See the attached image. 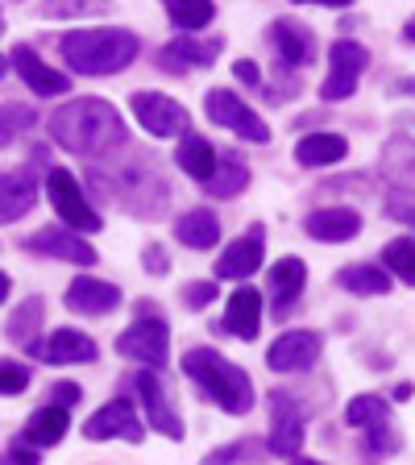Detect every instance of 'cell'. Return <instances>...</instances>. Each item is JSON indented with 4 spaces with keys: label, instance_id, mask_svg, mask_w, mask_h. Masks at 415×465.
I'll list each match as a JSON object with an SVG mask.
<instances>
[{
    "label": "cell",
    "instance_id": "6da1fadb",
    "mask_svg": "<svg viewBox=\"0 0 415 465\" xmlns=\"http://www.w3.org/2000/svg\"><path fill=\"white\" fill-rule=\"evenodd\" d=\"M87 187L100 192V200L116 203L121 213L137 216V221H158L171 208V183L166 174L158 171V163L142 150H129L125 163H96L87 171Z\"/></svg>",
    "mask_w": 415,
    "mask_h": 465
},
{
    "label": "cell",
    "instance_id": "7a4b0ae2",
    "mask_svg": "<svg viewBox=\"0 0 415 465\" xmlns=\"http://www.w3.org/2000/svg\"><path fill=\"white\" fill-rule=\"evenodd\" d=\"M50 137L67 154L79 158H108L125 145V121L108 100L84 96L50 113Z\"/></svg>",
    "mask_w": 415,
    "mask_h": 465
},
{
    "label": "cell",
    "instance_id": "3957f363",
    "mask_svg": "<svg viewBox=\"0 0 415 465\" xmlns=\"http://www.w3.org/2000/svg\"><path fill=\"white\" fill-rule=\"evenodd\" d=\"M63 58L79 75H121L142 54L133 29H71L58 42Z\"/></svg>",
    "mask_w": 415,
    "mask_h": 465
},
{
    "label": "cell",
    "instance_id": "277c9868",
    "mask_svg": "<svg viewBox=\"0 0 415 465\" xmlns=\"http://www.w3.org/2000/svg\"><path fill=\"white\" fill-rule=\"evenodd\" d=\"M183 374L203 391V399H212L221 411H229V416H245L253 407V378L245 374L237 361L216 353V349H208V345L187 349Z\"/></svg>",
    "mask_w": 415,
    "mask_h": 465
},
{
    "label": "cell",
    "instance_id": "5b68a950",
    "mask_svg": "<svg viewBox=\"0 0 415 465\" xmlns=\"http://www.w3.org/2000/svg\"><path fill=\"white\" fill-rule=\"evenodd\" d=\"M116 353L142 361V366L163 370L166 358H171V332H166V320L158 316L150 303H142V308H137V320L116 337Z\"/></svg>",
    "mask_w": 415,
    "mask_h": 465
},
{
    "label": "cell",
    "instance_id": "8992f818",
    "mask_svg": "<svg viewBox=\"0 0 415 465\" xmlns=\"http://www.w3.org/2000/svg\"><path fill=\"white\" fill-rule=\"evenodd\" d=\"M46 195H50V203H54L58 221L67 224V229H79V232H100L104 229L100 213L87 203L84 187H79V179L71 171H63V166L46 171Z\"/></svg>",
    "mask_w": 415,
    "mask_h": 465
},
{
    "label": "cell",
    "instance_id": "52a82bcc",
    "mask_svg": "<svg viewBox=\"0 0 415 465\" xmlns=\"http://www.w3.org/2000/svg\"><path fill=\"white\" fill-rule=\"evenodd\" d=\"M203 113L212 116L221 129H232V134L242 137V142H253V145H266L271 142V129H266V121H262L258 113H253L250 104H245L237 92H229V87H212L208 96H203Z\"/></svg>",
    "mask_w": 415,
    "mask_h": 465
},
{
    "label": "cell",
    "instance_id": "ba28073f",
    "mask_svg": "<svg viewBox=\"0 0 415 465\" xmlns=\"http://www.w3.org/2000/svg\"><path fill=\"white\" fill-rule=\"evenodd\" d=\"M329 63L332 67H329V79L320 84V96L329 100V104H337V100H349L358 92L361 75L370 67V50L353 38H337L329 50Z\"/></svg>",
    "mask_w": 415,
    "mask_h": 465
},
{
    "label": "cell",
    "instance_id": "9c48e42d",
    "mask_svg": "<svg viewBox=\"0 0 415 465\" xmlns=\"http://www.w3.org/2000/svg\"><path fill=\"white\" fill-rule=\"evenodd\" d=\"M303 411L300 403H295V395L291 391H274L271 395V440H266V449H271L274 457H291V461H300L303 457Z\"/></svg>",
    "mask_w": 415,
    "mask_h": 465
},
{
    "label": "cell",
    "instance_id": "30bf717a",
    "mask_svg": "<svg viewBox=\"0 0 415 465\" xmlns=\"http://www.w3.org/2000/svg\"><path fill=\"white\" fill-rule=\"evenodd\" d=\"M133 387H137V395H142L145 424L158 428L166 440H183V420H179V411H174L171 391H166V382L158 378V370L145 366L142 374H133Z\"/></svg>",
    "mask_w": 415,
    "mask_h": 465
},
{
    "label": "cell",
    "instance_id": "8fae6325",
    "mask_svg": "<svg viewBox=\"0 0 415 465\" xmlns=\"http://www.w3.org/2000/svg\"><path fill=\"white\" fill-rule=\"evenodd\" d=\"M133 116L142 121V129H150L154 137H183L192 129V116L179 100L163 96V92H133L129 96Z\"/></svg>",
    "mask_w": 415,
    "mask_h": 465
},
{
    "label": "cell",
    "instance_id": "7c38bea8",
    "mask_svg": "<svg viewBox=\"0 0 415 465\" xmlns=\"http://www.w3.org/2000/svg\"><path fill=\"white\" fill-rule=\"evenodd\" d=\"M84 436L87 440H113V436H121V440H129V445H142L145 424L137 420V411H133L129 399H108L96 416H87Z\"/></svg>",
    "mask_w": 415,
    "mask_h": 465
},
{
    "label": "cell",
    "instance_id": "4fadbf2b",
    "mask_svg": "<svg viewBox=\"0 0 415 465\" xmlns=\"http://www.w3.org/2000/svg\"><path fill=\"white\" fill-rule=\"evenodd\" d=\"M320 349H324V337H320V332L291 329L266 349V366H271L274 374H300V370L316 366Z\"/></svg>",
    "mask_w": 415,
    "mask_h": 465
},
{
    "label": "cell",
    "instance_id": "5bb4252c",
    "mask_svg": "<svg viewBox=\"0 0 415 465\" xmlns=\"http://www.w3.org/2000/svg\"><path fill=\"white\" fill-rule=\"evenodd\" d=\"M224 50V38H195V34H183V38H174L171 46L158 50V67L166 75H187V71H200V67H212L216 54Z\"/></svg>",
    "mask_w": 415,
    "mask_h": 465
},
{
    "label": "cell",
    "instance_id": "9a60e30c",
    "mask_svg": "<svg viewBox=\"0 0 415 465\" xmlns=\"http://www.w3.org/2000/svg\"><path fill=\"white\" fill-rule=\"evenodd\" d=\"M25 250L54 262H71V266H96L100 262V253L84 242L79 229H38L34 237H25Z\"/></svg>",
    "mask_w": 415,
    "mask_h": 465
},
{
    "label": "cell",
    "instance_id": "2e32d148",
    "mask_svg": "<svg viewBox=\"0 0 415 465\" xmlns=\"http://www.w3.org/2000/svg\"><path fill=\"white\" fill-rule=\"evenodd\" d=\"M262 262H266V232H262V224H253L250 232H242L237 242H229L221 250V258H216V279L242 282L258 271Z\"/></svg>",
    "mask_w": 415,
    "mask_h": 465
},
{
    "label": "cell",
    "instance_id": "e0dca14e",
    "mask_svg": "<svg viewBox=\"0 0 415 465\" xmlns=\"http://www.w3.org/2000/svg\"><path fill=\"white\" fill-rule=\"evenodd\" d=\"M29 353L50 361V366H87V361H96L100 349H96V341L79 329H54L46 341L29 345Z\"/></svg>",
    "mask_w": 415,
    "mask_h": 465
},
{
    "label": "cell",
    "instance_id": "ac0fdd59",
    "mask_svg": "<svg viewBox=\"0 0 415 465\" xmlns=\"http://www.w3.org/2000/svg\"><path fill=\"white\" fill-rule=\"evenodd\" d=\"M38 174L34 166H21L13 174H0V224H13L21 216L34 213V203H38Z\"/></svg>",
    "mask_w": 415,
    "mask_h": 465
},
{
    "label": "cell",
    "instance_id": "d6986e66",
    "mask_svg": "<svg viewBox=\"0 0 415 465\" xmlns=\"http://www.w3.org/2000/svg\"><path fill=\"white\" fill-rule=\"evenodd\" d=\"M63 303H67L71 312H79V316H108V312L121 308V287H116V282H104V279L84 274V279H75L67 287Z\"/></svg>",
    "mask_w": 415,
    "mask_h": 465
},
{
    "label": "cell",
    "instance_id": "ffe728a7",
    "mask_svg": "<svg viewBox=\"0 0 415 465\" xmlns=\"http://www.w3.org/2000/svg\"><path fill=\"white\" fill-rule=\"evenodd\" d=\"M9 67H17V75L25 79L29 92H38V96H67L71 92V79L63 75V71H54L50 63H42L29 46H13Z\"/></svg>",
    "mask_w": 415,
    "mask_h": 465
},
{
    "label": "cell",
    "instance_id": "44dd1931",
    "mask_svg": "<svg viewBox=\"0 0 415 465\" xmlns=\"http://www.w3.org/2000/svg\"><path fill=\"white\" fill-rule=\"evenodd\" d=\"M271 46L279 50V58L287 67H308L311 58H316V34L303 21L279 17V21H271Z\"/></svg>",
    "mask_w": 415,
    "mask_h": 465
},
{
    "label": "cell",
    "instance_id": "7402d4cb",
    "mask_svg": "<svg viewBox=\"0 0 415 465\" xmlns=\"http://www.w3.org/2000/svg\"><path fill=\"white\" fill-rule=\"evenodd\" d=\"M311 242H324V245H341V242H353L361 232V216L353 208H316V213L303 221Z\"/></svg>",
    "mask_w": 415,
    "mask_h": 465
},
{
    "label": "cell",
    "instance_id": "603a6c76",
    "mask_svg": "<svg viewBox=\"0 0 415 465\" xmlns=\"http://www.w3.org/2000/svg\"><path fill=\"white\" fill-rule=\"evenodd\" d=\"M221 329L237 341H253L262 329V295L253 287H237L229 295V308H224Z\"/></svg>",
    "mask_w": 415,
    "mask_h": 465
},
{
    "label": "cell",
    "instance_id": "cb8c5ba5",
    "mask_svg": "<svg viewBox=\"0 0 415 465\" xmlns=\"http://www.w3.org/2000/svg\"><path fill=\"white\" fill-rule=\"evenodd\" d=\"M303 282H308V266L300 258H282L274 262L271 271V295H274V316H287L295 308V300L303 295Z\"/></svg>",
    "mask_w": 415,
    "mask_h": 465
},
{
    "label": "cell",
    "instance_id": "d4e9b609",
    "mask_svg": "<svg viewBox=\"0 0 415 465\" xmlns=\"http://www.w3.org/2000/svg\"><path fill=\"white\" fill-rule=\"evenodd\" d=\"M174 237L187 245V250H212L221 242V221H216L212 208H192L174 221Z\"/></svg>",
    "mask_w": 415,
    "mask_h": 465
},
{
    "label": "cell",
    "instance_id": "484cf974",
    "mask_svg": "<svg viewBox=\"0 0 415 465\" xmlns=\"http://www.w3.org/2000/svg\"><path fill=\"white\" fill-rule=\"evenodd\" d=\"M349 142L341 134H308L300 145H295V163L316 171V166H337L345 163Z\"/></svg>",
    "mask_w": 415,
    "mask_h": 465
},
{
    "label": "cell",
    "instance_id": "4316f807",
    "mask_svg": "<svg viewBox=\"0 0 415 465\" xmlns=\"http://www.w3.org/2000/svg\"><path fill=\"white\" fill-rule=\"evenodd\" d=\"M67 428H71L67 407H63V403H46V407H38V411L29 416L25 440H29V445H38V449H54L58 440L67 436Z\"/></svg>",
    "mask_w": 415,
    "mask_h": 465
},
{
    "label": "cell",
    "instance_id": "83f0119b",
    "mask_svg": "<svg viewBox=\"0 0 415 465\" xmlns=\"http://www.w3.org/2000/svg\"><path fill=\"white\" fill-rule=\"evenodd\" d=\"M203 187H208V195H216V200H232V195H242L245 187H250V166L237 154H221L216 158V171L203 179Z\"/></svg>",
    "mask_w": 415,
    "mask_h": 465
},
{
    "label": "cell",
    "instance_id": "f1b7e54d",
    "mask_svg": "<svg viewBox=\"0 0 415 465\" xmlns=\"http://www.w3.org/2000/svg\"><path fill=\"white\" fill-rule=\"evenodd\" d=\"M337 287H345L349 295H387L390 291V271L378 262H358L337 271Z\"/></svg>",
    "mask_w": 415,
    "mask_h": 465
},
{
    "label": "cell",
    "instance_id": "f546056e",
    "mask_svg": "<svg viewBox=\"0 0 415 465\" xmlns=\"http://www.w3.org/2000/svg\"><path fill=\"white\" fill-rule=\"evenodd\" d=\"M382 174H387L395 187L415 192V142L411 137H395L382 150Z\"/></svg>",
    "mask_w": 415,
    "mask_h": 465
},
{
    "label": "cell",
    "instance_id": "4dcf8cb0",
    "mask_svg": "<svg viewBox=\"0 0 415 465\" xmlns=\"http://www.w3.org/2000/svg\"><path fill=\"white\" fill-rule=\"evenodd\" d=\"M216 150L212 142H203L200 134H183V142H179V150H174V163L183 166V174H192V179H208V174L216 171Z\"/></svg>",
    "mask_w": 415,
    "mask_h": 465
},
{
    "label": "cell",
    "instance_id": "1f68e13d",
    "mask_svg": "<svg viewBox=\"0 0 415 465\" xmlns=\"http://www.w3.org/2000/svg\"><path fill=\"white\" fill-rule=\"evenodd\" d=\"M166 17H171L174 29H183V34H195V29L212 25L216 17V5L212 0H163Z\"/></svg>",
    "mask_w": 415,
    "mask_h": 465
},
{
    "label": "cell",
    "instance_id": "d6a6232c",
    "mask_svg": "<svg viewBox=\"0 0 415 465\" xmlns=\"http://www.w3.org/2000/svg\"><path fill=\"white\" fill-rule=\"evenodd\" d=\"M42 312H46V303H42V295H29V300L21 303V308L9 316V329H5V337H9V341H17L21 349L38 345V337H34V332L42 329Z\"/></svg>",
    "mask_w": 415,
    "mask_h": 465
},
{
    "label": "cell",
    "instance_id": "836d02e7",
    "mask_svg": "<svg viewBox=\"0 0 415 465\" xmlns=\"http://www.w3.org/2000/svg\"><path fill=\"white\" fill-rule=\"evenodd\" d=\"M382 420H390V407H387V399L382 395H358V399H349V407H345V424L349 428H374V424H382Z\"/></svg>",
    "mask_w": 415,
    "mask_h": 465
},
{
    "label": "cell",
    "instance_id": "e575fe53",
    "mask_svg": "<svg viewBox=\"0 0 415 465\" xmlns=\"http://www.w3.org/2000/svg\"><path fill=\"white\" fill-rule=\"evenodd\" d=\"M382 266H387L399 282L415 287V237H395V242L382 250Z\"/></svg>",
    "mask_w": 415,
    "mask_h": 465
},
{
    "label": "cell",
    "instance_id": "d590c367",
    "mask_svg": "<svg viewBox=\"0 0 415 465\" xmlns=\"http://www.w3.org/2000/svg\"><path fill=\"white\" fill-rule=\"evenodd\" d=\"M38 125V113L29 104H0V150L5 145H13L25 129H34Z\"/></svg>",
    "mask_w": 415,
    "mask_h": 465
},
{
    "label": "cell",
    "instance_id": "8d00e7d4",
    "mask_svg": "<svg viewBox=\"0 0 415 465\" xmlns=\"http://www.w3.org/2000/svg\"><path fill=\"white\" fill-rule=\"evenodd\" d=\"M100 17L108 13V0H46L42 5V17Z\"/></svg>",
    "mask_w": 415,
    "mask_h": 465
},
{
    "label": "cell",
    "instance_id": "74e56055",
    "mask_svg": "<svg viewBox=\"0 0 415 465\" xmlns=\"http://www.w3.org/2000/svg\"><path fill=\"white\" fill-rule=\"evenodd\" d=\"M366 449L370 457H390V453H399V449H403V436L395 432V428H390V420H382V424H374V428H366Z\"/></svg>",
    "mask_w": 415,
    "mask_h": 465
},
{
    "label": "cell",
    "instance_id": "f35d334b",
    "mask_svg": "<svg viewBox=\"0 0 415 465\" xmlns=\"http://www.w3.org/2000/svg\"><path fill=\"white\" fill-rule=\"evenodd\" d=\"M29 387V366L0 358V395H21Z\"/></svg>",
    "mask_w": 415,
    "mask_h": 465
},
{
    "label": "cell",
    "instance_id": "ab89813d",
    "mask_svg": "<svg viewBox=\"0 0 415 465\" xmlns=\"http://www.w3.org/2000/svg\"><path fill=\"white\" fill-rule=\"evenodd\" d=\"M216 295H221V291H216V282H183V303H187V308H195V312L208 308Z\"/></svg>",
    "mask_w": 415,
    "mask_h": 465
},
{
    "label": "cell",
    "instance_id": "60d3db41",
    "mask_svg": "<svg viewBox=\"0 0 415 465\" xmlns=\"http://www.w3.org/2000/svg\"><path fill=\"white\" fill-rule=\"evenodd\" d=\"M142 258H145V271L154 274V279H163V274L171 271V262H166V250H163V245H154V242L145 245V253H142Z\"/></svg>",
    "mask_w": 415,
    "mask_h": 465
},
{
    "label": "cell",
    "instance_id": "b9f144b4",
    "mask_svg": "<svg viewBox=\"0 0 415 465\" xmlns=\"http://www.w3.org/2000/svg\"><path fill=\"white\" fill-rule=\"evenodd\" d=\"M253 453H258V445H253V440H237V445L212 449V457H208V461H237V457H253Z\"/></svg>",
    "mask_w": 415,
    "mask_h": 465
},
{
    "label": "cell",
    "instance_id": "7bdbcfd3",
    "mask_svg": "<svg viewBox=\"0 0 415 465\" xmlns=\"http://www.w3.org/2000/svg\"><path fill=\"white\" fill-rule=\"evenodd\" d=\"M38 453H42V449H38V445H29L25 436H21V440H13V449H9L13 461H25V465H38Z\"/></svg>",
    "mask_w": 415,
    "mask_h": 465
},
{
    "label": "cell",
    "instance_id": "ee69618b",
    "mask_svg": "<svg viewBox=\"0 0 415 465\" xmlns=\"http://www.w3.org/2000/svg\"><path fill=\"white\" fill-rule=\"evenodd\" d=\"M50 395H54V403H63V407H75L84 391H79L75 382H58V387H50Z\"/></svg>",
    "mask_w": 415,
    "mask_h": 465
},
{
    "label": "cell",
    "instance_id": "f6af8a7d",
    "mask_svg": "<svg viewBox=\"0 0 415 465\" xmlns=\"http://www.w3.org/2000/svg\"><path fill=\"white\" fill-rule=\"evenodd\" d=\"M232 75L242 79V84H262V71H258V63H250V58H242V63H232Z\"/></svg>",
    "mask_w": 415,
    "mask_h": 465
},
{
    "label": "cell",
    "instance_id": "bcb514c9",
    "mask_svg": "<svg viewBox=\"0 0 415 465\" xmlns=\"http://www.w3.org/2000/svg\"><path fill=\"white\" fill-rule=\"evenodd\" d=\"M387 216H395V221H403V224H415V203H387Z\"/></svg>",
    "mask_w": 415,
    "mask_h": 465
},
{
    "label": "cell",
    "instance_id": "7dc6e473",
    "mask_svg": "<svg viewBox=\"0 0 415 465\" xmlns=\"http://www.w3.org/2000/svg\"><path fill=\"white\" fill-rule=\"evenodd\" d=\"M291 5H329V9H345L353 0H291Z\"/></svg>",
    "mask_w": 415,
    "mask_h": 465
},
{
    "label": "cell",
    "instance_id": "c3c4849f",
    "mask_svg": "<svg viewBox=\"0 0 415 465\" xmlns=\"http://www.w3.org/2000/svg\"><path fill=\"white\" fill-rule=\"evenodd\" d=\"M5 300H9V274L0 271V303H5Z\"/></svg>",
    "mask_w": 415,
    "mask_h": 465
},
{
    "label": "cell",
    "instance_id": "681fc988",
    "mask_svg": "<svg viewBox=\"0 0 415 465\" xmlns=\"http://www.w3.org/2000/svg\"><path fill=\"white\" fill-rule=\"evenodd\" d=\"M403 42H415V17L403 25Z\"/></svg>",
    "mask_w": 415,
    "mask_h": 465
},
{
    "label": "cell",
    "instance_id": "f907efd6",
    "mask_svg": "<svg viewBox=\"0 0 415 465\" xmlns=\"http://www.w3.org/2000/svg\"><path fill=\"white\" fill-rule=\"evenodd\" d=\"M5 71H9V58L0 54V79H5Z\"/></svg>",
    "mask_w": 415,
    "mask_h": 465
},
{
    "label": "cell",
    "instance_id": "816d5d0a",
    "mask_svg": "<svg viewBox=\"0 0 415 465\" xmlns=\"http://www.w3.org/2000/svg\"><path fill=\"white\" fill-rule=\"evenodd\" d=\"M0 34H5V13H0Z\"/></svg>",
    "mask_w": 415,
    "mask_h": 465
}]
</instances>
